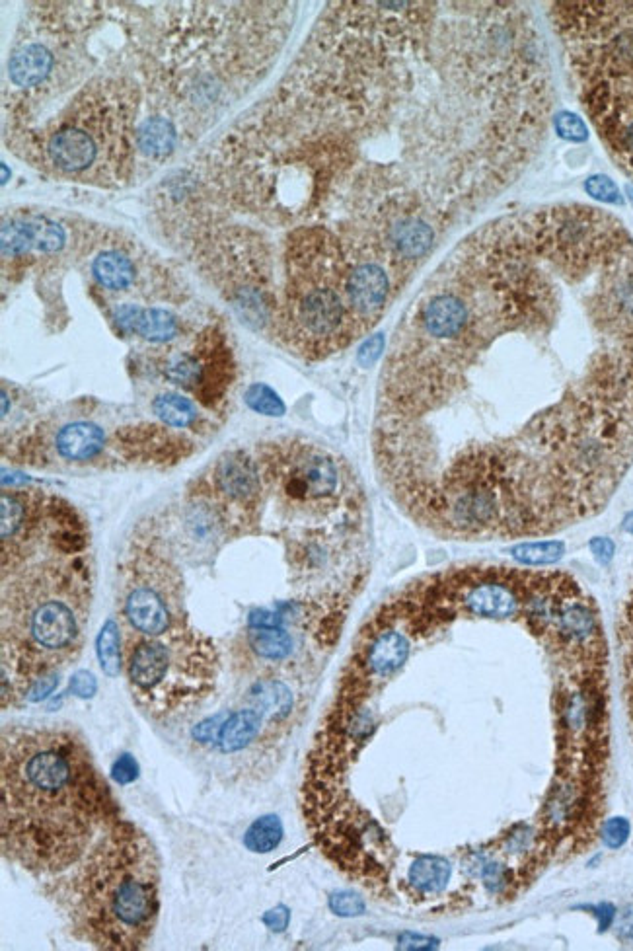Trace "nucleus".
<instances>
[{"mask_svg": "<svg viewBox=\"0 0 633 951\" xmlns=\"http://www.w3.org/2000/svg\"><path fill=\"white\" fill-rule=\"evenodd\" d=\"M349 258L336 230L302 225L285 242V287L277 332L295 353L324 359L361 336L347 303Z\"/></svg>", "mask_w": 633, "mask_h": 951, "instance_id": "nucleus-5", "label": "nucleus"}, {"mask_svg": "<svg viewBox=\"0 0 633 951\" xmlns=\"http://www.w3.org/2000/svg\"><path fill=\"white\" fill-rule=\"evenodd\" d=\"M620 936L624 940H633V911L624 914V918L620 922Z\"/></svg>", "mask_w": 633, "mask_h": 951, "instance_id": "nucleus-42", "label": "nucleus"}, {"mask_svg": "<svg viewBox=\"0 0 633 951\" xmlns=\"http://www.w3.org/2000/svg\"><path fill=\"white\" fill-rule=\"evenodd\" d=\"M129 102L113 100L110 90L84 94L71 114L47 135L43 153L47 162L65 176L86 178L98 162L110 160L119 172L129 156Z\"/></svg>", "mask_w": 633, "mask_h": 951, "instance_id": "nucleus-7", "label": "nucleus"}, {"mask_svg": "<svg viewBox=\"0 0 633 951\" xmlns=\"http://www.w3.org/2000/svg\"><path fill=\"white\" fill-rule=\"evenodd\" d=\"M213 486L226 501L250 505L261 492V468L258 460L242 451L226 453L213 470Z\"/></svg>", "mask_w": 633, "mask_h": 951, "instance_id": "nucleus-11", "label": "nucleus"}, {"mask_svg": "<svg viewBox=\"0 0 633 951\" xmlns=\"http://www.w3.org/2000/svg\"><path fill=\"white\" fill-rule=\"evenodd\" d=\"M585 190L591 197H595L596 201H602V203H608V205H622L624 203L620 188L606 176L589 178L587 184H585Z\"/></svg>", "mask_w": 633, "mask_h": 951, "instance_id": "nucleus-29", "label": "nucleus"}, {"mask_svg": "<svg viewBox=\"0 0 633 951\" xmlns=\"http://www.w3.org/2000/svg\"><path fill=\"white\" fill-rule=\"evenodd\" d=\"M106 443V431L92 421L67 423L55 435L57 455L69 462H88L100 457L106 449Z\"/></svg>", "mask_w": 633, "mask_h": 951, "instance_id": "nucleus-14", "label": "nucleus"}, {"mask_svg": "<svg viewBox=\"0 0 633 951\" xmlns=\"http://www.w3.org/2000/svg\"><path fill=\"white\" fill-rule=\"evenodd\" d=\"M589 548H591L596 562L602 564V566H608V564L612 562V558H614V552H616L614 542H612L610 538H604V536H596V538H593L591 544H589Z\"/></svg>", "mask_w": 633, "mask_h": 951, "instance_id": "nucleus-39", "label": "nucleus"}, {"mask_svg": "<svg viewBox=\"0 0 633 951\" xmlns=\"http://www.w3.org/2000/svg\"><path fill=\"white\" fill-rule=\"evenodd\" d=\"M252 700L263 716L283 720L291 714L293 694L281 681H261L252 690Z\"/></svg>", "mask_w": 633, "mask_h": 951, "instance_id": "nucleus-21", "label": "nucleus"}, {"mask_svg": "<svg viewBox=\"0 0 633 951\" xmlns=\"http://www.w3.org/2000/svg\"><path fill=\"white\" fill-rule=\"evenodd\" d=\"M113 318L123 332L139 336L147 342H172L182 332L180 318L164 308L123 305L115 310Z\"/></svg>", "mask_w": 633, "mask_h": 951, "instance_id": "nucleus-13", "label": "nucleus"}, {"mask_svg": "<svg viewBox=\"0 0 633 951\" xmlns=\"http://www.w3.org/2000/svg\"><path fill=\"white\" fill-rule=\"evenodd\" d=\"M117 439L125 451H131V455L145 460H158V462H168V460H180L186 457L189 451V443L184 437L174 435L172 431L160 427V425H135V427H125L117 431Z\"/></svg>", "mask_w": 633, "mask_h": 951, "instance_id": "nucleus-12", "label": "nucleus"}, {"mask_svg": "<svg viewBox=\"0 0 633 951\" xmlns=\"http://www.w3.org/2000/svg\"><path fill=\"white\" fill-rule=\"evenodd\" d=\"M283 833V823L277 815H263L248 827L244 846L254 854H269L281 844Z\"/></svg>", "mask_w": 633, "mask_h": 951, "instance_id": "nucleus-23", "label": "nucleus"}, {"mask_svg": "<svg viewBox=\"0 0 633 951\" xmlns=\"http://www.w3.org/2000/svg\"><path fill=\"white\" fill-rule=\"evenodd\" d=\"M36 246V221H12L2 227V254L22 256Z\"/></svg>", "mask_w": 633, "mask_h": 951, "instance_id": "nucleus-26", "label": "nucleus"}, {"mask_svg": "<svg viewBox=\"0 0 633 951\" xmlns=\"http://www.w3.org/2000/svg\"><path fill=\"white\" fill-rule=\"evenodd\" d=\"M261 920L271 932H285L289 928V922H291V911L285 905H279V907L263 914Z\"/></svg>", "mask_w": 633, "mask_h": 951, "instance_id": "nucleus-38", "label": "nucleus"}, {"mask_svg": "<svg viewBox=\"0 0 633 951\" xmlns=\"http://www.w3.org/2000/svg\"><path fill=\"white\" fill-rule=\"evenodd\" d=\"M384 343H386V340H384L382 334H376V336L369 338L367 342L363 343L361 349H359V355H357L359 365H361V367H371V365H374L376 359H378V357L382 355V351H384Z\"/></svg>", "mask_w": 633, "mask_h": 951, "instance_id": "nucleus-37", "label": "nucleus"}, {"mask_svg": "<svg viewBox=\"0 0 633 951\" xmlns=\"http://www.w3.org/2000/svg\"><path fill=\"white\" fill-rule=\"evenodd\" d=\"M69 690H71V694H75L78 698L88 700V698H92V696L98 692L96 677H94L92 673H88V671H78V673L73 675V679H71Z\"/></svg>", "mask_w": 633, "mask_h": 951, "instance_id": "nucleus-36", "label": "nucleus"}, {"mask_svg": "<svg viewBox=\"0 0 633 951\" xmlns=\"http://www.w3.org/2000/svg\"><path fill=\"white\" fill-rule=\"evenodd\" d=\"M178 141L176 127L164 117H149L137 131V145L147 156H166L172 153Z\"/></svg>", "mask_w": 633, "mask_h": 951, "instance_id": "nucleus-20", "label": "nucleus"}, {"mask_svg": "<svg viewBox=\"0 0 633 951\" xmlns=\"http://www.w3.org/2000/svg\"><path fill=\"white\" fill-rule=\"evenodd\" d=\"M330 909L337 916L353 918V916L365 914L367 907H365V901L359 895H355L351 891H339V893H334L330 897Z\"/></svg>", "mask_w": 633, "mask_h": 951, "instance_id": "nucleus-30", "label": "nucleus"}, {"mask_svg": "<svg viewBox=\"0 0 633 951\" xmlns=\"http://www.w3.org/2000/svg\"><path fill=\"white\" fill-rule=\"evenodd\" d=\"M410 649L408 634L394 626H378V622H374L373 630L367 632V644L357 653L355 675L345 681L365 683L369 679H388L408 661Z\"/></svg>", "mask_w": 633, "mask_h": 951, "instance_id": "nucleus-10", "label": "nucleus"}, {"mask_svg": "<svg viewBox=\"0 0 633 951\" xmlns=\"http://www.w3.org/2000/svg\"><path fill=\"white\" fill-rule=\"evenodd\" d=\"M556 129H558L559 137L573 143H581L589 137V129L585 121L579 115L569 114V112L556 117Z\"/></svg>", "mask_w": 633, "mask_h": 951, "instance_id": "nucleus-31", "label": "nucleus"}, {"mask_svg": "<svg viewBox=\"0 0 633 951\" xmlns=\"http://www.w3.org/2000/svg\"><path fill=\"white\" fill-rule=\"evenodd\" d=\"M437 940L433 938H425V936H417V934H404L398 942V948L402 950H433L437 948Z\"/></svg>", "mask_w": 633, "mask_h": 951, "instance_id": "nucleus-40", "label": "nucleus"}, {"mask_svg": "<svg viewBox=\"0 0 633 951\" xmlns=\"http://www.w3.org/2000/svg\"><path fill=\"white\" fill-rule=\"evenodd\" d=\"M170 581L166 566L154 556V562L147 564V558L137 554L131 568H129V589L123 599V614L131 628L147 638H158L172 630L174 612L172 589H162L156 585H166Z\"/></svg>", "mask_w": 633, "mask_h": 951, "instance_id": "nucleus-8", "label": "nucleus"}, {"mask_svg": "<svg viewBox=\"0 0 633 951\" xmlns=\"http://www.w3.org/2000/svg\"><path fill=\"white\" fill-rule=\"evenodd\" d=\"M59 685V673H51V675H43L36 679L32 685L28 686L24 698L30 700V702H39L43 698H47L55 688Z\"/></svg>", "mask_w": 633, "mask_h": 951, "instance_id": "nucleus-35", "label": "nucleus"}, {"mask_svg": "<svg viewBox=\"0 0 633 951\" xmlns=\"http://www.w3.org/2000/svg\"><path fill=\"white\" fill-rule=\"evenodd\" d=\"M450 862L441 856H419L410 866L408 879L419 893L437 895L447 889L450 881Z\"/></svg>", "mask_w": 633, "mask_h": 951, "instance_id": "nucleus-18", "label": "nucleus"}, {"mask_svg": "<svg viewBox=\"0 0 633 951\" xmlns=\"http://www.w3.org/2000/svg\"><path fill=\"white\" fill-rule=\"evenodd\" d=\"M246 404L261 416L279 418L285 414V404L279 394L267 384H252L246 390Z\"/></svg>", "mask_w": 633, "mask_h": 951, "instance_id": "nucleus-28", "label": "nucleus"}, {"mask_svg": "<svg viewBox=\"0 0 633 951\" xmlns=\"http://www.w3.org/2000/svg\"><path fill=\"white\" fill-rule=\"evenodd\" d=\"M343 246L349 258L345 283L347 303L363 336L373 330L374 324L384 316L394 293L402 285L390 266L378 256L347 244Z\"/></svg>", "mask_w": 633, "mask_h": 951, "instance_id": "nucleus-9", "label": "nucleus"}, {"mask_svg": "<svg viewBox=\"0 0 633 951\" xmlns=\"http://www.w3.org/2000/svg\"><path fill=\"white\" fill-rule=\"evenodd\" d=\"M112 778L119 786L133 784L139 778V764L131 755H121L117 761L113 762Z\"/></svg>", "mask_w": 633, "mask_h": 951, "instance_id": "nucleus-34", "label": "nucleus"}, {"mask_svg": "<svg viewBox=\"0 0 633 951\" xmlns=\"http://www.w3.org/2000/svg\"><path fill=\"white\" fill-rule=\"evenodd\" d=\"M248 644L267 661H283L293 653V638L283 628H252Z\"/></svg>", "mask_w": 633, "mask_h": 951, "instance_id": "nucleus-22", "label": "nucleus"}, {"mask_svg": "<svg viewBox=\"0 0 633 951\" xmlns=\"http://www.w3.org/2000/svg\"><path fill=\"white\" fill-rule=\"evenodd\" d=\"M217 675L215 646L193 630L174 626L158 638L135 642L127 657L133 698L152 714H172L205 698Z\"/></svg>", "mask_w": 633, "mask_h": 951, "instance_id": "nucleus-6", "label": "nucleus"}, {"mask_svg": "<svg viewBox=\"0 0 633 951\" xmlns=\"http://www.w3.org/2000/svg\"><path fill=\"white\" fill-rule=\"evenodd\" d=\"M55 67L53 53L41 43H28L8 61V78L18 88H34L51 75Z\"/></svg>", "mask_w": 633, "mask_h": 951, "instance_id": "nucleus-15", "label": "nucleus"}, {"mask_svg": "<svg viewBox=\"0 0 633 951\" xmlns=\"http://www.w3.org/2000/svg\"><path fill=\"white\" fill-rule=\"evenodd\" d=\"M112 794L65 727H8L0 743L2 854L36 877L76 866L115 823Z\"/></svg>", "mask_w": 633, "mask_h": 951, "instance_id": "nucleus-2", "label": "nucleus"}, {"mask_svg": "<svg viewBox=\"0 0 633 951\" xmlns=\"http://www.w3.org/2000/svg\"><path fill=\"white\" fill-rule=\"evenodd\" d=\"M511 554L524 566H550L561 560V556L565 554V544L559 540L524 542L515 546Z\"/></svg>", "mask_w": 633, "mask_h": 951, "instance_id": "nucleus-24", "label": "nucleus"}, {"mask_svg": "<svg viewBox=\"0 0 633 951\" xmlns=\"http://www.w3.org/2000/svg\"><path fill=\"white\" fill-rule=\"evenodd\" d=\"M28 515H30L28 501L22 495L12 494V492L2 494V531H0L2 542L14 538L24 529Z\"/></svg>", "mask_w": 633, "mask_h": 951, "instance_id": "nucleus-27", "label": "nucleus"}, {"mask_svg": "<svg viewBox=\"0 0 633 951\" xmlns=\"http://www.w3.org/2000/svg\"><path fill=\"white\" fill-rule=\"evenodd\" d=\"M154 416L160 419L164 425L174 427V429H187L193 427L199 419L197 406L178 392H164L158 394L152 404H150Z\"/></svg>", "mask_w": 633, "mask_h": 951, "instance_id": "nucleus-19", "label": "nucleus"}, {"mask_svg": "<svg viewBox=\"0 0 633 951\" xmlns=\"http://www.w3.org/2000/svg\"><path fill=\"white\" fill-rule=\"evenodd\" d=\"M10 571L2 581V667L24 692L36 679L57 673L80 649L88 570L82 558L63 564L43 560L30 570Z\"/></svg>", "mask_w": 633, "mask_h": 951, "instance_id": "nucleus-4", "label": "nucleus"}, {"mask_svg": "<svg viewBox=\"0 0 633 951\" xmlns=\"http://www.w3.org/2000/svg\"><path fill=\"white\" fill-rule=\"evenodd\" d=\"M622 527H624V531H626V533L633 534V511L624 517V523H622Z\"/></svg>", "mask_w": 633, "mask_h": 951, "instance_id": "nucleus-43", "label": "nucleus"}, {"mask_svg": "<svg viewBox=\"0 0 633 951\" xmlns=\"http://www.w3.org/2000/svg\"><path fill=\"white\" fill-rule=\"evenodd\" d=\"M96 653L102 671L108 677H117L121 673V640H119V626L117 622L110 618L98 636L96 642Z\"/></svg>", "mask_w": 633, "mask_h": 951, "instance_id": "nucleus-25", "label": "nucleus"}, {"mask_svg": "<svg viewBox=\"0 0 633 951\" xmlns=\"http://www.w3.org/2000/svg\"><path fill=\"white\" fill-rule=\"evenodd\" d=\"M593 913H595L596 918H598V926H600V932L608 930L614 922V916H616V909L608 903H600L596 907H589Z\"/></svg>", "mask_w": 633, "mask_h": 951, "instance_id": "nucleus-41", "label": "nucleus"}, {"mask_svg": "<svg viewBox=\"0 0 633 951\" xmlns=\"http://www.w3.org/2000/svg\"><path fill=\"white\" fill-rule=\"evenodd\" d=\"M480 875H482L485 889H487L489 893H493V895L503 893V891L509 887V883H511V872H509L503 864H495V862L485 864L484 870H482V874Z\"/></svg>", "mask_w": 633, "mask_h": 951, "instance_id": "nucleus-33", "label": "nucleus"}, {"mask_svg": "<svg viewBox=\"0 0 633 951\" xmlns=\"http://www.w3.org/2000/svg\"><path fill=\"white\" fill-rule=\"evenodd\" d=\"M92 275L102 289L127 291L137 281V266L119 250H104L92 262Z\"/></svg>", "mask_w": 633, "mask_h": 951, "instance_id": "nucleus-16", "label": "nucleus"}, {"mask_svg": "<svg viewBox=\"0 0 633 951\" xmlns=\"http://www.w3.org/2000/svg\"><path fill=\"white\" fill-rule=\"evenodd\" d=\"M622 232L587 205L511 213L435 271L386 363L374 439L415 519L454 536H526L593 511L530 377L563 285Z\"/></svg>", "mask_w": 633, "mask_h": 951, "instance_id": "nucleus-1", "label": "nucleus"}, {"mask_svg": "<svg viewBox=\"0 0 633 951\" xmlns=\"http://www.w3.org/2000/svg\"><path fill=\"white\" fill-rule=\"evenodd\" d=\"M49 879L57 883L47 895L80 942L106 951L149 944L160 913V860L135 825L117 819L76 866Z\"/></svg>", "mask_w": 633, "mask_h": 951, "instance_id": "nucleus-3", "label": "nucleus"}, {"mask_svg": "<svg viewBox=\"0 0 633 951\" xmlns=\"http://www.w3.org/2000/svg\"><path fill=\"white\" fill-rule=\"evenodd\" d=\"M261 720H263V714L258 708L240 710L232 714L223 723L219 733V745L223 753H238L246 749L260 735Z\"/></svg>", "mask_w": 633, "mask_h": 951, "instance_id": "nucleus-17", "label": "nucleus"}, {"mask_svg": "<svg viewBox=\"0 0 633 951\" xmlns=\"http://www.w3.org/2000/svg\"><path fill=\"white\" fill-rule=\"evenodd\" d=\"M630 838V823L628 819L624 817H612L604 823L602 827V842L612 848V850H618L622 848Z\"/></svg>", "mask_w": 633, "mask_h": 951, "instance_id": "nucleus-32", "label": "nucleus"}]
</instances>
